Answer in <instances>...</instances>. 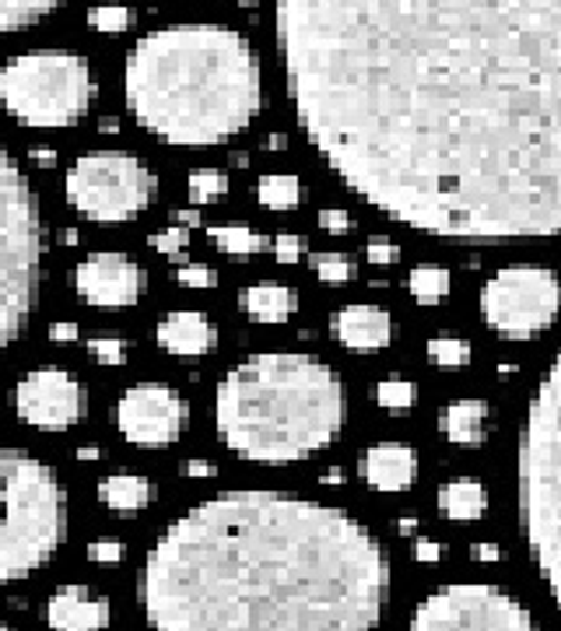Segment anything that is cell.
I'll return each mask as SVG.
<instances>
[{
    "label": "cell",
    "instance_id": "cell-1",
    "mask_svg": "<svg viewBox=\"0 0 561 631\" xmlns=\"http://www.w3.org/2000/svg\"><path fill=\"white\" fill-rule=\"evenodd\" d=\"M313 148L393 221L561 231V0H277Z\"/></svg>",
    "mask_w": 561,
    "mask_h": 631
},
{
    "label": "cell",
    "instance_id": "cell-2",
    "mask_svg": "<svg viewBox=\"0 0 561 631\" xmlns=\"http://www.w3.org/2000/svg\"><path fill=\"white\" fill-rule=\"evenodd\" d=\"M390 558L347 512L270 491L200 502L140 575L155 631H372Z\"/></svg>",
    "mask_w": 561,
    "mask_h": 631
},
{
    "label": "cell",
    "instance_id": "cell-3",
    "mask_svg": "<svg viewBox=\"0 0 561 631\" xmlns=\"http://www.w3.org/2000/svg\"><path fill=\"white\" fill-rule=\"evenodd\" d=\"M127 106L169 145H222L260 112V60L222 26H176L145 36L127 60Z\"/></svg>",
    "mask_w": 561,
    "mask_h": 631
},
{
    "label": "cell",
    "instance_id": "cell-4",
    "mask_svg": "<svg viewBox=\"0 0 561 631\" xmlns=\"http://www.w3.org/2000/svg\"><path fill=\"white\" fill-rule=\"evenodd\" d=\"M218 432L256 463H292L331 446L344 425V383L331 365L298 351H264L218 386Z\"/></svg>",
    "mask_w": 561,
    "mask_h": 631
},
{
    "label": "cell",
    "instance_id": "cell-5",
    "mask_svg": "<svg viewBox=\"0 0 561 631\" xmlns=\"http://www.w3.org/2000/svg\"><path fill=\"white\" fill-rule=\"evenodd\" d=\"M67 536V491L46 463L0 450V582L42 569Z\"/></svg>",
    "mask_w": 561,
    "mask_h": 631
},
{
    "label": "cell",
    "instance_id": "cell-6",
    "mask_svg": "<svg viewBox=\"0 0 561 631\" xmlns=\"http://www.w3.org/2000/svg\"><path fill=\"white\" fill-rule=\"evenodd\" d=\"M520 487L530 551L561 607V355L530 404Z\"/></svg>",
    "mask_w": 561,
    "mask_h": 631
},
{
    "label": "cell",
    "instance_id": "cell-7",
    "mask_svg": "<svg viewBox=\"0 0 561 631\" xmlns=\"http://www.w3.org/2000/svg\"><path fill=\"white\" fill-rule=\"evenodd\" d=\"M42 270L39 200L14 158L0 145V351L36 309Z\"/></svg>",
    "mask_w": 561,
    "mask_h": 631
},
{
    "label": "cell",
    "instance_id": "cell-8",
    "mask_svg": "<svg viewBox=\"0 0 561 631\" xmlns=\"http://www.w3.org/2000/svg\"><path fill=\"white\" fill-rule=\"evenodd\" d=\"M91 96H96L91 67L78 53L36 50L0 67V106L18 124L42 130L70 127L88 112Z\"/></svg>",
    "mask_w": 561,
    "mask_h": 631
},
{
    "label": "cell",
    "instance_id": "cell-9",
    "mask_svg": "<svg viewBox=\"0 0 561 631\" xmlns=\"http://www.w3.org/2000/svg\"><path fill=\"white\" fill-rule=\"evenodd\" d=\"M155 172L127 151H91L67 172V200L91 221H130L155 197Z\"/></svg>",
    "mask_w": 561,
    "mask_h": 631
},
{
    "label": "cell",
    "instance_id": "cell-10",
    "mask_svg": "<svg viewBox=\"0 0 561 631\" xmlns=\"http://www.w3.org/2000/svg\"><path fill=\"white\" fill-rule=\"evenodd\" d=\"M481 309L491 331H499L502 337H533L561 309V280L548 267H502L484 285Z\"/></svg>",
    "mask_w": 561,
    "mask_h": 631
},
{
    "label": "cell",
    "instance_id": "cell-11",
    "mask_svg": "<svg viewBox=\"0 0 561 631\" xmlns=\"http://www.w3.org/2000/svg\"><path fill=\"white\" fill-rule=\"evenodd\" d=\"M411 631H537L530 611L509 593L463 582L432 593L414 611Z\"/></svg>",
    "mask_w": 561,
    "mask_h": 631
},
{
    "label": "cell",
    "instance_id": "cell-12",
    "mask_svg": "<svg viewBox=\"0 0 561 631\" xmlns=\"http://www.w3.org/2000/svg\"><path fill=\"white\" fill-rule=\"evenodd\" d=\"M186 421H190V404L161 383L130 386L116 407V425L134 446H169L186 432Z\"/></svg>",
    "mask_w": 561,
    "mask_h": 631
},
{
    "label": "cell",
    "instance_id": "cell-13",
    "mask_svg": "<svg viewBox=\"0 0 561 631\" xmlns=\"http://www.w3.org/2000/svg\"><path fill=\"white\" fill-rule=\"evenodd\" d=\"M14 407L18 417L29 421L32 428L60 432L85 417L88 393L63 368H36L14 386Z\"/></svg>",
    "mask_w": 561,
    "mask_h": 631
},
{
    "label": "cell",
    "instance_id": "cell-14",
    "mask_svg": "<svg viewBox=\"0 0 561 631\" xmlns=\"http://www.w3.org/2000/svg\"><path fill=\"white\" fill-rule=\"evenodd\" d=\"M75 285L88 306L116 309V306H134L148 285V277L124 253H91L88 260L78 264Z\"/></svg>",
    "mask_w": 561,
    "mask_h": 631
},
{
    "label": "cell",
    "instance_id": "cell-15",
    "mask_svg": "<svg viewBox=\"0 0 561 631\" xmlns=\"http://www.w3.org/2000/svg\"><path fill=\"white\" fill-rule=\"evenodd\" d=\"M46 621L53 631H106L112 607L102 593L88 586H63L46 603Z\"/></svg>",
    "mask_w": 561,
    "mask_h": 631
},
{
    "label": "cell",
    "instance_id": "cell-16",
    "mask_svg": "<svg viewBox=\"0 0 561 631\" xmlns=\"http://www.w3.org/2000/svg\"><path fill=\"white\" fill-rule=\"evenodd\" d=\"M362 477L380 491H404L417 477V456L401 442H380L362 456Z\"/></svg>",
    "mask_w": 561,
    "mask_h": 631
},
{
    "label": "cell",
    "instance_id": "cell-17",
    "mask_svg": "<svg viewBox=\"0 0 561 631\" xmlns=\"http://www.w3.org/2000/svg\"><path fill=\"white\" fill-rule=\"evenodd\" d=\"M334 334L351 351H380L393 337V323L380 306H347L334 316Z\"/></svg>",
    "mask_w": 561,
    "mask_h": 631
},
{
    "label": "cell",
    "instance_id": "cell-18",
    "mask_svg": "<svg viewBox=\"0 0 561 631\" xmlns=\"http://www.w3.org/2000/svg\"><path fill=\"white\" fill-rule=\"evenodd\" d=\"M158 344L173 355H207L218 344V331L204 313H169L158 323Z\"/></svg>",
    "mask_w": 561,
    "mask_h": 631
},
{
    "label": "cell",
    "instance_id": "cell-19",
    "mask_svg": "<svg viewBox=\"0 0 561 631\" xmlns=\"http://www.w3.org/2000/svg\"><path fill=\"white\" fill-rule=\"evenodd\" d=\"M488 499H484V487L478 481H450V484H442L439 491V509L446 512V516L453 523H474L481 520V512H484Z\"/></svg>",
    "mask_w": 561,
    "mask_h": 631
},
{
    "label": "cell",
    "instance_id": "cell-20",
    "mask_svg": "<svg viewBox=\"0 0 561 631\" xmlns=\"http://www.w3.org/2000/svg\"><path fill=\"white\" fill-rule=\"evenodd\" d=\"M243 306L249 316L264 319V323H280L288 319L295 309H298V298L292 288L285 285H253L246 295H243Z\"/></svg>",
    "mask_w": 561,
    "mask_h": 631
},
{
    "label": "cell",
    "instance_id": "cell-21",
    "mask_svg": "<svg viewBox=\"0 0 561 631\" xmlns=\"http://www.w3.org/2000/svg\"><path fill=\"white\" fill-rule=\"evenodd\" d=\"M484 421H488L484 401H453L446 407V417H442V428L460 446H478L484 438Z\"/></svg>",
    "mask_w": 561,
    "mask_h": 631
},
{
    "label": "cell",
    "instance_id": "cell-22",
    "mask_svg": "<svg viewBox=\"0 0 561 631\" xmlns=\"http://www.w3.org/2000/svg\"><path fill=\"white\" fill-rule=\"evenodd\" d=\"M151 481L148 477H137V474H116V477H106L99 484V499L116 509V512H137L151 502Z\"/></svg>",
    "mask_w": 561,
    "mask_h": 631
},
{
    "label": "cell",
    "instance_id": "cell-23",
    "mask_svg": "<svg viewBox=\"0 0 561 631\" xmlns=\"http://www.w3.org/2000/svg\"><path fill=\"white\" fill-rule=\"evenodd\" d=\"M60 4L63 0H0V36L32 26V21L50 14Z\"/></svg>",
    "mask_w": 561,
    "mask_h": 631
},
{
    "label": "cell",
    "instance_id": "cell-24",
    "mask_svg": "<svg viewBox=\"0 0 561 631\" xmlns=\"http://www.w3.org/2000/svg\"><path fill=\"white\" fill-rule=\"evenodd\" d=\"M411 285V295L421 302V306H435L450 295V270L446 267H435V264H421L411 270L407 277Z\"/></svg>",
    "mask_w": 561,
    "mask_h": 631
},
{
    "label": "cell",
    "instance_id": "cell-25",
    "mask_svg": "<svg viewBox=\"0 0 561 631\" xmlns=\"http://www.w3.org/2000/svg\"><path fill=\"white\" fill-rule=\"evenodd\" d=\"M256 197L260 204L274 207V210H288L302 200V183L298 176H285V172H274V176H264L260 186H256Z\"/></svg>",
    "mask_w": 561,
    "mask_h": 631
},
{
    "label": "cell",
    "instance_id": "cell-26",
    "mask_svg": "<svg viewBox=\"0 0 561 631\" xmlns=\"http://www.w3.org/2000/svg\"><path fill=\"white\" fill-rule=\"evenodd\" d=\"M372 396L380 401V407H386L390 414L401 417V414H407V411L414 407L417 390H414V383L404 379V376H390V379H383L376 390H372Z\"/></svg>",
    "mask_w": 561,
    "mask_h": 631
},
{
    "label": "cell",
    "instance_id": "cell-27",
    "mask_svg": "<svg viewBox=\"0 0 561 631\" xmlns=\"http://www.w3.org/2000/svg\"><path fill=\"white\" fill-rule=\"evenodd\" d=\"M210 239H215L218 249L239 253V256H249V253H260L264 249V236H256L253 228H243V225H218V228H210Z\"/></svg>",
    "mask_w": 561,
    "mask_h": 631
},
{
    "label": "cell",
    "instance_id": "cell-28",
    "mask_svg": "<svg viewBox=\"0 0 561 631\" xmlns=\"http://www.w3.org/2000/svg\"><path fill=\"white\" fill-rule=\"evenodd\" d=\"M228 194V176L218 169H197L190 172V200L194 204H215Z\"/></svg>",
    "mask_w": 561,
    "mask_h": 631
},
{
    "label": "cell",
    "instance_id": "cell-29",
    "mask_svg": "<svg viewBox=\"0 0 561 631\" xmlns=\"http://www.w3.org/2000/svg\"><path fill=\"white\" fill-rule=\"evenodd\" d=\"M88 26L96 29V32H127L134 26V11L124 8V4H99V8H91L88 11Z\"/></svg>",
    "mask_w": 561,
    "mask_h": 631
},
{
    "label": "cell",
    "instance_id": "cell-30",
    "mask_svg": "<svg viewBox=\"0 0 561 631\" xmlns=\"http://www.w3.org/2000/svg\"><path fill=\"white\" fill-rule=\"evenodd\" d=\"M429 358H432L435 365H446V368L466 365V362H471V344L456 341V337H435V341L429 344Z\"/></svg>",
    "mask_w": 561,
    "mask_h": 631
},
{
    "label": "cell",
    "instance_id": "cell-31",
    "mask_svg": "<svg viewBox=\"0 0 561 631\" xmlns=\"http://www.w3.org/2000/svg\"><path fill=\"white\" fill-rule=\"evenodd\" d=\"M313 267L323 280H331V285H344V280L355 277V267H351V260L344 253H319L313 260Z\"/></svg>",
    "mask_w": 561,
    "mask_h": 631
},
{
    "label": "cell",
    "instance_id": "cell-32",
    "mask_svg": "<svg viewBox=\"0 0 561 631\" xmlns=\"http://www.w3.org/2000/svg\"><path fill=\"white\" fill-rule=\"evenodd\" d=\"M88 351H91V358L102 362V365H120V362H127V344L116 341V337H96V341H88Z\"/></svg>",
    "mask_w": 561,
    "mask_h": 631
},
{
    "label": "cell",
    "instance_id": "cell-33",
    "mask_svg": "<svg viewBox=\"0 0 561 631\" xmlns=\"http://www.w3.org/2000/svg\"><path fill=\"white\" fill-rule=\"evenodd\" d=\"M179 285H186V288H215L218 285V274H215V267H207V264H186V267H179Z\"/></svg>",
    "mask_w": 561,
    "mask_h": 631
},
{
    "label": "cell",
    "instance_id": "cell-34",
    "mask_svg": "<svg viewBox=\"0 0 561 631\" xmlns=\"http://www.w3.org/2000/svg\"><path fill=\"white\" fill-rule=\"evenodd\" d=\"M151 246L158 253L176 256V253H183L186 246H190V231H186V228H166V231H158V236H151Z\"/></svg>",
    "mask_w": 561,
    "mask_h": 631
},
{
    "label": "cell",
    "instance_id": "cell-35",
    "mask_svg": "<svg viewBox=\"0 0 561 631\" xmlns=\"http://www.w3.org/2000/svg\"><path fill=\"white\" fill-rule=\"evenodd\" d=\"M274 253L280 264H298L302 256H306V239L302 236H292V231H285V236L274 239Z\"/></svg>",
    "mask_w": 561,
    "mask_h": 631
},
{
    "label": "cell",
    "instance_id": "cell-36",
    "mask_svg": "<svg viewBox=\"0 0 561 631\" xmlns=\"http://www.w3.org/2000/svg\"><path fill=\"white\" fill-rule=\"evenodd\" d=\"M88 558L99 561V565H112V561L124 558V544L120 541H96V544H88Z\"/></svg>",
    "mask_w": 561,
    "mask_h": 631
},
{
    "label": "cell",
    "instance_id": "cell-37",
    "mask_svg": "<svg viewBox=\"0 0 561 631\" xmlns=\"http://www.w3.org/2000/svg\"><path fill=\"white\" fill-rule=\"evenodd\" d=\"M365 253H368V260H372V264H380V267L401 260V249H396L393 243H386V239H372Z\"/></svg>",
    "mask_w": 561,
    "mask_h": 631
},
{
    "label": "cell",
    "instance_id": "cell-38",
    "mask_svg": "<svg viewBox=\"0 0 561 631\" xmlns=\"http://www.w3.org/2000/svg\"><path fill=\"white\" fill-rule=\"evenodd\" d=\"M319 225H323L326 231H347V228H351V215H347V210H337V207L319 210Z\"/></svg>",
    "mask_w": 561,
    "mask_h": 631
},
{
    "label": "cell",
    "instance_id": "cell-39",
    "mask_svg": "<svg viewBox=\"0 0 561 631\" xmlns=\"http://www.w3.org/2000/svg\"><path fill=\"white\" fill-rule=\"evenodd\" d=\"M183 474L186 477H215V463H207V460H190V463H183Z\"/></svg>",
    "mask_w": 561,
    "mask_h": 631
},
{
    "label": "cell",
    "instance_id": "cell-40",
    "mask_svg": "<svg viewBox=\"0 0 561 631\" xmlns=\"http://www.w3.org/2000/svg\"><path fill=\"white\" fill-rule=\"evenodd\" d=\"M414 558H417V561H425V565H429V561H439V558H442V548H439L435 541H417Z\"/></svg>",
    "mask_w": 561,
    "mask_h": 631
},
{
    "label": "cell",
    "instance_id": "cell-41",
    "mask_svg": "<svg viewBox=\"0 0 561 631\" xmlns=\"http://www.w3.org/2000/svg\"><path fill=\"white\" fill-rule=\"evenodd\" d=\"M50 341H78V326L75 323H53Z\"/></svg>",
    "mask_w": 561,
    "mask_h": 631
},
{
    "label": "cell",
    "instance_id": "cell-42",
    "mask_svg": "<svg viewBox=\"0 0 561 631\" xmlns=\"http://www.w3.org/2000/svg\"><path fill=\"white\" fill-rule=\"evenodd\" d=\"M471 554H474V561H499L502 558V551L495 544H474Z\"/></svg>",
    "mask_w": 561,
    "mask_h": 631
},
{
    "label": "cell",
    "instance_id": "cell-43",
    "mask_svg": "<svg viewBox=\"0 0 561 631\" xmlns=\"http://www.w3.org/2000/svg\"><path fill=\"white\" fill-rule=\"evenodd\" d=\"M32 161H36V166H42V169H50L53 161H57V155H53L50 148H36V151H32Z\"/></svg>",
    "mask_w": 561,
    "mask_h": 631
},
{
    "label": "cell",
    "instance_id": "cell-44",
    "mask_svg": "<svg viewBox=\"0 0 561 631\" xmlns=\"http://www.w3.org/2000/svg\"><path fill=\"white\" fill-rule=\"evenodd\" d=\"M179 221L183 225H197L200 221V210H179Z\"/></svg>",
    "mask_w": 561,
    "mask_h": 631
},
{
    "label": "cell",
    "instance_id": "cell-45",
    "mask_svg": "<svg viewBox=\"0 0 561 631\" xmlns=\"http://www.w3.org/2000/svg\"><path fill=\"white\" fill-rule=\"evenodd\" d=\"M78 460H99V450H96V446H81V450H78Z\"/></svg>",
    "mask_w": 561,
    "mask_h": 631
},
{
    "label": "cell",
    "instance_id": "cell-46",
    "mask_svg": "<svg viewBox=\"0 0 561 631\" xmlns=\"http://www.w3.org/2000/svg\"><path fill=\"white\" fill-rule=\"evenodd\" d=\"M60 243H63V246H75V243H78V231H75V228H67L63 236H60Z\"/></svg>",
    "mask_w": 561,
    "mask_h": 631
},
{
    "label": "cell",
    "instance_id": "cell-47",
    "mask_svg": "<svg viewBox=\"0 0 561 631\" xmlns=\"http://www.w3.org/2000/svg\"><path fill=\"white\" fill-rule=\"evenodd\" d=\"M414 526H417L414 516H404V520H401V533H414Z\"/></svg>",
    "mask_w": 561,
    "mask_h": 631
},
{
    "label": "cell",
    "instance_id": "cell-48",
    "mask_svg": "<svg viewBox=\"0 0 561 631\" xmlns=\"http://www.w3.org/2000/svg\"><path fill=\"white\" fill-rule=\"evenodd\" d=\"M102 130H106V134H116V130H120V124H116V120H102Z\"/></svg>",
    "mask_w": 561,
    "mask_h": 631
},
{
    "label": "cell",
    "instance_id": "cell-49",
    "mask_svg": "<svg viewBox=\"0 0 561 631\" xmlns=\"http://www.w3.org/2000/svg\"><path fill=\"white\" fill-rule=\"evenodd\" d=\"M0 631H11V628H8V624H4V621H0Z\"/></svg>",
    "mask_w": 561,
    "mask_h": 631
},
{
    "label": "cell",
    "instance_id": "cell-50",
    "mask_svg": "<svg viewBox=\"0 0 561 631\" xmlns=\"http://www.w3.org/2000/svg\"><path fill=\"white\" fill-rule=\"evenodd\" d=\"M239 4H256V0H239Z\"/></svg>",
    "mask_w": 561,
    "mask_h": 631
}]
</instances>
